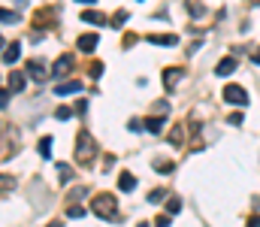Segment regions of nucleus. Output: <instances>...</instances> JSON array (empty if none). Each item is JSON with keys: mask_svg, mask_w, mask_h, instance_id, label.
I'll return each mask as SVG.
<instances>
[{"mask_svg": "<svg viewBox=\"0 0 260 227\" xmlns=\"http://www.w3.org/2000/svg\"><path fill=\"white\" fill-rule=\"evenodd\" d=\"M127 18H130L127 9H118V12L112 15V24H115V27H124V24H127Z\"/></svg>", "mask_w": 260, "mask_h": 227, "instance_id": "a211bd4d", "label": "nucleus"}, {"mask_svg": "<svg viewBox=\"0 0 260 227\" xmlns=\"http://www.w3.org/2000/svg\"><path fill=\"white\" fill-rule=\"evenodd\" d=\"M24 85H27V79H24L21 70H12L9 79H6V88H9V91H24Z\"/></svg>", "mask_w": 260, "mask_h": 227, "instance_id": "39448f33", "label": "nucleus"}, {"mask_svg": "<svg viewBox=\"0 0 260 227\" xmlns=\"http://www.w3.org/2000/svg\"><path fill=\"white\" fill-rule=\"evenodd\" d=\"M21 21V15L18 12H12V9H3L0 6V24H18Z\"/></svg>", "mask_w": 260, "mask_h": 227, "instance_id": "4468645a", "label": "nucleus"}, {"mask_svg": "<svg viewBox=\"0 0 260 227\" xmlns=\"http://www.w3.org/2000/svg\"><path fill=\"white\" fill-rule=\"evenodd\" d=\"M182 209V197H167V215H176Z\"/></svg>", "mask_w": 260, "mask_h": 227, "instance_id": "dca6fc26", "label": "nucleus"}, {"mask_svg": "<svg viewBox=\"0 0 260 227\" xmlns=\"http://www.w3.org/2000/svg\"><path fill=\"white\" fill-rule=\"evenodd\" d=\"M136 227H151V224H145V221H142V224H136Z\"/></svg>", "mask_w": 260, "mask_h": 227, "instance_id": "72a5a7b5", "label": "nucleus"}, {"mask_svg": "<svg viewBox=\"0 0 260 227\" xmlns=\"http://www.w3.org/2000/svg\"><path fill=\"white\" fill-rule=\"evenodd\" d=\"M164 124H167V115H157V118H148V121H145V131L160 134V131H164Z\"/></svg>", "mask_w": 260, "mask_h": 227, "instance_id": "ddd939ff", "label": "nucleus"}, {"mask_svg": "<svg viewBox=\"0 0 260 227\" xmlns=\"http://www.w3.org/2000/svg\"><path fill=\"white\" fill-rule=\"evenodd\" d=\"M49 227H61V221H52V224H49Z\"/></svg>", "mask_w": 260, "mask_h": 227, "instance_id": "473e14b6", "label": "nucleus"}, {"mask_svg": "<svg viewBox=\"0 0 260 227\" xmlns=\"http://www.w3.org/2000/svg\"><path fill=\"white\" fill-rule=\"evenodd\" d=\"M118 185H121V191H133L136 188V176L133 173H121L118 176Z\"/></svg>", "mask_w": 260, "mask_h": 227, "instance_id": "2eb2a0df", "label": "nucleus"}, {"mask_svg": "<svg viewBox=\"0 0 260 227\" xmlns=\"http://www.w3.org/2000/svg\"><path fill=\"white\" fill-rule=\"evenodd\" d=\"M154 170H157V173H173V164H170V160H157Z\"/></svg>", "mask_w": 260, "mask_h": 227, "instance_id": "b1692460", "label": "nucleus"}, {"mask_svg": "<svg viewBox=\"0 0 260 227\" xmlns=\"http://www.w3.org/2000/svg\"><path fill=\"white\" fill-rule=\"evenodd\" d=\"M18 55H21V43H9L6 52H3V64H15Z\"/></svg>", "mask_w": 260, "mask_h": 227, "instance_id": "9b49d317", "label": "nucleus"}, {"mask_svg": "<svg viewBox=\"0 0 260 227\" xmlns=\"http://www.w3.org/2000/svg\"><path fill=\"white\" fill-rule=\"evenodd\" d=\"M91 76L100 79V76H103V64H91Z\"/></svg>", "mask_w": 260, "mask_h": 227, "instance_id": "a878e982", "label": "nucleus"}, {"mask_svg": "<svg viewBox=\"0 0 260 227\" xmlns=\"http://www.w3.org/2000/svg\"><path fill=\"white\" fill-rule=\"evenodd\" d=\"M58 173H61V179H70V167L67 164H58Z\"/></svg>", "mask_w": 260, "mask_h": 227, "instance_id": "bb28decb", "label": "nucleus"}, {"mask_svg": "<svg viewBox=\"0 0 260 227\" xmlns=\"http://www.w3.org/2000/svg\"><path fill=\"white\" fill-rule=\"evenodd\" d=\"M79 18H82V21H88V24H100V27L106 24V15H103V12H94V9H85Z\"/></svg>", "mask_w": 260, "mask_h": 227, "instance_id": "9d476101", "label": "nucleus"}, {"mask_svg": "<svg viewBox=\"0 0 260 227\" xmlns=\"http://www.w3.org/2000/svg\"><path fill=\"white\" fill-rule=\"evenodd\" d=\"M248 227H260V215H251L248 218Z\"/></svg>", "mask_w": 260, "mask_h": 227, "instance_id": "c756f323", "label": "nucleus"}, {"mask_svg": "<svg viewBox=\"0 0 260 227\" xmlns=\"http://www.w3.org/2000/svg\"><path fill=\"white\" fill-rule=\"evenodd\" d=\"M79 91H82V82H79V79H73V82H61V85L55 88L58 97H70V94H79Z\"/></svg>", "mask_w": 260, "mask_h": 227, "instance_id": "423d86ee", "label": "nucleus"}, {"mask_svg": "<svg viewBox=\"0 0 260 227\" xmlns=\"http://www.w3.org/2000/svg\"><path fill=\"white\" fill-rule=\"evenodd\" d=\"M170 146H182V127H173V134H170Z\"/></svg>", "mask_w": 260, "mask_h": 227, "instance_id": "4be33fe9", "label": "nucleus"}, {"mask_svg": "<svg viewBox=\"0 0 260 227\" xmlns=\"http://www.w3.org/2000/svg\"><path fill=\"white\" fill-rule=\"evenodd\" d=\"M0 49H3V37H0Z\"/></svg>", "mask_w": 260, "mask_h": 227, "instance_id": "f704fd0d", "label": "nucleus"}, {"mask_svg": "<svg viewBox=\"0 0 260 227\" xmlns=\"http://www.w3.org/2000/svg\"><path fill=\"white\" fill-rule=\"evenodd\" d=\"M160 200H167V188H154L148 194V203H160Z\"/></svg>", "mask_w": 260, "mask_h": 227, "instance_id": "aec40b11", "label": "nucleus"}, {"mask_svg": "<svg viewBox=\"0 0 260 227\" xmlns=\"http://www.w3.org/2000/svg\"><path fill=\"white\" fill-rule=\"evenodd\" d=\"M40 154L43 157H52V137H43L40 140Z\"/></svg>", "mask_w": 260, "mask_h": 227, "instance_id": "6ab92c4d", "label": "nucleus"}, {"mask_svg": "<svg viewBox=\"0 0 260 227\" xmlns=\"http://www.w3.org/2000/svg\"><path fill=\"white\" fill-rule=\"evenodd\" d=\"M154 227H170V215H160V218L154 221Z\"/></svg>", "mask_w": 260, "mask_h": 227, "instance_id": "cd10ccee", "label": "nucleus"}, {"mask_svg": "<svg viewBox=\"0 0 260 227\" xmlns=\"http://www.w3.org/2000/svg\"><path fill=\"white\" fill-rule=\"evenodd\" d=\"M179 79H182V70H167V73H164V85H167V88H173Z\"/></svg>", "mask_w": 260, "mask_h": 227, "instance_id": "f3484780", "label": "nucleus"}, {"mask_svg": "<svg viewBox=\"0 0 260 227\" xmlns=\"http://www.w3.org/2000/svg\"><path fill=\"white\" fill-rule=\"evenodd\" d=\"M76 3H85V6H91V3H97V0H76Z\"/></svg>", "mask_w": 260, "mask_h": 227, "instance_id": "2f4dec72", "label": "nucleus"}, {"mask_svg": "<svg viewBox=\"0 0 260 227\" xmlns=\"http://www.w3.org/2000/svg\"><path fill=\"white\" fill-rule=\"evenodd\" d=\"M148 43H154V46H176L179 37H176V34H151Z\"/></svg>", "mask_w": 260, "mask_h": 227, "instance_id": "1a4fd4ad", "label": "nucleus"}, {"mask_svg": "<svg viewBox=\"0 0 260 227\" xmlns=\"http://www.w3.org/2000/svg\"><path fill=\"white\" fill-rule=\"evenodd\" d=\"M73 64H76L73 55H61V58L52 64V79H64V76H70L73 73Z\"/></svg>", "mask_w": 260, "mask_h": 227, "instance_id": "7ed1b4c3", "label": "nucleus"}, {"mask_svg": "<svg viewBox=\"0 0 260 227\" xmlns=\"http://www.w3.org/2000/svg\"><path fill=\"white\" fill-rule=\"evenodd\" d=\"M12 185H15L12 176H0V191H12Z\"/></svg>", "mask_w": 260, "mask_h": 227, "instance_id": "5701e85b", "label": "nucleus"}, {"mask_svg": "<svg viewBox=\"0 0 260 227\" xmlns=\"http://www.w3.org/2000/svg\"><path fill=\"white\" fill-rule=\"evenodd\" d=\"M91 212L97 218H106V221H115V212H118V200L112 194H97L91 200Z\"/></svg>", "mask_w": 260, "mask_h": 227, "instance_id": "f257e3e1", "label": "nucleus"}, {"mask_svg": "<svg viewBox=\"0 0 260 227\" xmlns=\"http://www.w3.org/2000/svg\"><path fill=\"white\" fill-rule=\"evenodd\" d=\"M6 103H9V91H0V109H6Z\"/></svg>", "mask_w": 260, "mask_h": 227, "instance_id": "c85d7f7f", "label": "nucleus"}, {"mask_svg": "<svg viewBox=\"0 0 260 227\" xmlns=\"http://www.w3.org/2000/svg\"><path fill=\"white\" fill-rule=\"evenodd\" d=\"M251 61H254V64H260V49L254 52V55H251Z\"/></svg>", "mask_w": 260, "mask_h": 227, "instance_id": "7c9ffc66", "label": "nucleus"}, {"mask_svg": "<svg viewBox=\"0 0 260 227\" xmlns=\"http://www.w3.org/2000/svg\"><path fill=\"white\" fill-rule=\"evenodd\" d=\"M94 154H97V143H94V137H91L88 131H82V134L76 137V160L88 167V164L94 160Z\"/></svg>", "mask_w": 260, "mask_h": 227, "instance_id": "f03ea898", "label": "nucleus"}, {"mask_svg": "<svg viewBox=\"0 0 260 227\" xmlns=\"http://www.w3.org/2000/svg\"><path fill=\"white\" fill-rule=\"evenodd\" d=\"M67 215H70V218H82V215H85V209L76 203V206H70V209H67Z\"/></svg>", "mask_w": 260, "mask_h": 227, "instance_id": "393cba45", "label": "nucleus"}, {"mask_svg": "<svg viewBox=\"0 0 260 227\" xmlns=\"http://www.w3.org/2000/svg\"><path fill=\"white\" fill-rule=\"evenodd\" d=\"M76 43H79V49H82V52H94V49H97V43H100V37H97V34H82Z\"/></svg>", "mask_w": 260, "mask_h": 227, "instance_id": "0eeeda50", "label": "nucleus"}, {"mask_svg": "<svg viewBox=\"0 0 260 227\" xmlns=\"http://www.w3.org/2000/svg\"><path fill=\"white\" fill-rule=\"evenodd\" d=\"M233 70H236V58H221L218 67H215V73L218 76H230Z\"/></svg>", "mask_w": 260, "mask_h": 227, "instance_id": "f8f14e48", "label": "nucleus"}, {"mask_svg": "<svg viewBox=\"0 0 260 227\" xmlns=\"http://www.w3.org/2000/svg\"><path fill=\"white\" fill-rule=\"evenodd\" d=\"M27 73L34 76L37 82H46V79H49V70H46L43 61H30V64H27Z\"/></svg>", "mask_w": 260, "mask_h": 227, "instance_id": "6e6552de", "label": "nucleus"}, {"mask_svg": "<svg viewBox=\"0 0 260 227\" xmlns=\"http://www.w3.org/2000/svg\"><path fill=\"white\" fill-rule=\"evenodd\" d=\"M70 115H73V109H70V106H58V109H55V118H58V121H67Z\"/></svg>", "mask_w": 260, "mask_h": 227, "instance_id": "412c9836", "label": "nucleus"}, {"mask_svg": "<svg viewBox=\"0 0 260 227\" xmlns=\"http://www.w3.org/2000/svg\"><path fill=\"white\" fill-rule=\"evenodd\" d=\"M224 100L233 103V106H245V103H248V94H245V88H239V85H227V88H224Z\"/></svg>", "mask_w": 260, "mask_h": 227, "instance_id": "20e7f679", "label": "nucleus"}]
</instances>
